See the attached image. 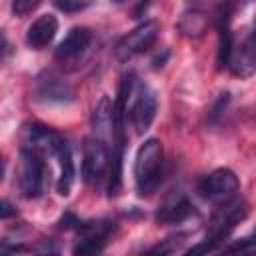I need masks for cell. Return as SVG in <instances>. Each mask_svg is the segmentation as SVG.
I'll list each match as a JSON object with an SVG mask.
<instances>
[{"label":"cell","mask_w":256,"mask_h":256,"mask_svg":"<svg viewBox=\"0 0 256 256\" xmlns=\"http://www.w3.org/2000/svg\"><path fill=\"white\" fill-rule=\"evenodd\" d=\"M64 142L66 140L58 132H54L52 128L42 126V124H30L24 130V146L22 148L34 150L38 154H52V156H56V152L64 146Z\"/></svg>","instance_id":"cell-10"},{"label":"cell","mask_w":256,"mask_h":256,"mask_svg":"<svg viewBox=\"0 0 256 256\" xmlns=\"http://www.w3.org/2000/svg\"><path fill=\"white\" fill-rule=\"evenodd\" d=\"M190 214H192V204L188 202V198L182 192H174L162 202L156 214V220L162 224H178V222H184Z\"/></svg>","instance_id":"cell-14"},{"label":"cell","mask_w":256,"mask_h":256,"mask_svg":"<svg viewBox=\"0 0 256 256\" xmlns=\"http://www.w3.org/2000/svg\"><path fill=\"white\" fill-rule=\"evenodd\" d=\"M110 148L94 136L84 138L82 144V176L88 184L98 186L108 176Z\"/></svg>","instance_id":"cell-3"},{"label":"cell","mask_w":256,"mask_h":256,"mask_svg":"<svg viewBox=\"0 0 256 256\" xmlns=\"http://www.w3.org/2000/svg\"><path fill=\"white\" fill-rule=\"evenodd\" d=\"M156 108H158L156 94L136 78L128 92V98H126V112L130 114V122L136 130V134L148 132L150 124L154 122Z\"/></svg>","instance_id":"cell-2"},{"label":"cell","mask_w":256,"mask_h":256,"mask_svg":"<svg viewBox=\"0 0 256 256\" xmlns=\"http://www.w3.org/2000/svg\"><path fill=\"white\" fill-rule=\"evenodd\" d=\"M4 42H6V40H4V34H0V52H2V48H4Z\"/></svg>","instance_id":"cell-24"},{"label":"cell","mask_w":256,"mask_h":256,"mask_svg":"<svg viewBox=\"0 0 256 256\" xmlns=\"http://www.w3.org/2000/svg\"><path fill=\"white\" fill-rule=\"evenodd\" d=\"M162 144L156 138H148L134 158V184L138 196H150L162 178Z\"/></svg>","instance_id":"cell-1"},{"label":"cell","mask_w":256,"mask_h":256,"mask_svg":"<svg viewBox=\"0 0 256 256\" xmlns=\"http://www.w3.org/2000/svg\"><path fill=\"white\" fill-rule=\"evenodd\" d=\"M158 32H160V26L156 20H146L142 22L140 26H136L132 32H128L116 46V56L120 60H130L132 56L148 50L156 38H158Z\"/></svg>","instance_id":"cell-7"},{"label":"cell","mask_w":256,"mask_h":256,"mask_svg":"<svg viewBox=\"0 0 256 256\" xmlns=\"http://www.w3.org/2000/svg\"><path fill=\"white\" fill-rule=\"evenodd\" d=\"M22 250H24V246H20V244H12L8 240H0V256H16Z\"/></svg>","instance_id":"cell-21"},{"label":"cell","mask_w":256,"mask_h":256,"mask_svg":"<svg viewBox=\"0 0 256 256\" xmlns=\"http://www.w3.org/2000/svg\"><path fill=\"white\" fill-rule=\"evenodd\" d=\"M90 42H92V32L84 26H76L60 40V44L54 50V58L58 62H70L78 58L90 46Z\"/></svg>","instance_id":"cell-11"},{"label":"cell","mask_w":256,"mask_h":256,"mask_svg":"<svg viewBox=\"0 0 256 256\" xmlns=\"http://www.w3.org/2000/svg\"><path fill=\"white\" fill-rule=\"evenodd\" d=\"M54 6L58 8V10H62V12H68V14H72V12H80V10H84V8H88L90 4L88 2H72V0H64V2H54Z\"/></svg>","instance_id":"cell-19"},{"label":"cell","mask_w":256,"mask_h":256,"mask_svg":"<svg viewBox=\"0 0 256 256\" xmlns=\"http://www.w3.org/2000/svg\"><path fill=\"white\" fill-rule=\"evenodd\" d=\"M56 158L60 164V176L56 182V190L60 196H68L74 184V160H72V150L68 142H64V146L56 152Z\"/></svg>","instance_id":"cell-15"},{"label":"cell","mask_w":256,"mask_h":256,"mask_svg":"<svg viewBox=\"0 0 256 256\" xmlns=\"http://www.w3.org/2000/svg\"><path fill=\"white\" fill-rule=\"evenodd\" d=\"M92 130H94V138H98L106 146L112 144V150H122L124 140H120L118 134H116L114 108H112V102H110L108 96H102L98 100V104L94 106V112H92Z\"/></svg>","instance_id":"cell-8"},{"label":"cell","mask_w":256,"mask_h":256,"mask_svg":"<svg viewBox=\"0 0 256 256\" xmlns=\"http://www.w3.org/2000/svg\"><path fill=\"white\" fill-rule=\"evenodd\" d=\"M254 64H256V58H254V36L248 34L240 46H232V52H230V58H228V68L234 76H240V78H248L254 74Z\"/></svg>","instance_id":"cell-12"},{"label":"cell","mask_w":256,"mask_h":256,"mask_svg":"<svg viewBox=\"0 0 256 256\" xmlns=\"http://www.w3.org/2000/svg\"><path fill=\"white\" fill-rule=\"evenodd\" d=\"M80 238L72 246V256H100L112 232L110 222H82Z\"/></svg>","instance_id":"cell-6"},{"label":"cell","mask_w":256,"mask_h":256,"mask_svg":"<svg viewBox=\"0 0 256 256\" xmlns=\"http://www.w3.org/2000/svg\"><path fill=\"white\" fill-rule=\"evenodd\" d=\"M12 216H16V208H14V206H12L8 200L0 198V220L12 218Z\"/></svg>","instance_id":"cell-22"},{"label":"cell","mask_w":256,"mask_h":256,"mask_svg":"<svg viewBox=\"0 0 256 256\" xmlns=\"http://www.w3.org/2000/svg\"><path fill=\"white\" fill-rule=\"evenodd\" d=\"M34 98L38 102H44V104H68L74 100V90L58 74L44 72L42 76L36 78Z\"/></svg>","instance_id":"cell-9"},{"label":"cell","mask_w":256,"mask_h":256,"mask_svg":"<svg viewBox=\"0 0 256 256\" xmlns=\"http://www.w3.org/2000/svg\"><path fill=\"white\" fill-rule=\"evenodd\" d=\"M38 256H58V252L56 250H46V252H40Z\"/></svg>","instance_id":"cell-23"},{"label":"cell","mask_w":256,"mask_h":256,"mask_svg":"<svg viewBox=\"0 0 256 256\" xmlns=\"http://www.w3.org/2000/svg\"><path fill=\"white\" fill-rule=\"evenodd\" d=\"M58 32V20L54 14H42L40 18H36L28 32H26V44L34 50H40L44 46H48L52 42V38Z\"/></svg>","instance_id":"cell-13"},{"label":"cell","mask_w":256,"mask_h":256,"mask_svg":"<svg viewBox=\"0 0 256 256\" xmlns=\"http://www.w3.org/2000/svg\"><path fill=\"white\" fill-rule=\"evenodd\" d=\"M46 166L42 154L22 148L20 150V166H18V188L24 198H38L44 186Z\"/></svg>","instance_id":"cell-4"},{"label":"cell","mask_w":256,"mask_h":256,"mask_svg":"<svg viewBox=\"0 0 256 256\" xmlns=\"http://www.w3.org/2000/svg\"><path fill=\"white\" fill-rule=\"evenodd\" d=\"M180 28H182V32L186 36H198L206 28V16L202 12H198V10L184 12L182 20H180Z\"/></svg>","instance_id":"cell-16"},{"label":"cell","mask_w":256,"mask_h":256,"mask_svg":"<svg viewBox=\"0 0 256 256\" xmlns=\"http://www.w3.org/2000/svg\"><path fill=\"white\" fill-rule=\"evenodd\" d=\"M184 242V234H176V236H168L164 240H160L158 244H154L150 250L144 252V256H170L172 252H176Z\"/></svg>","instance_id":"cell-17"},{"label":"cell","mask_w":256,"mask_h":256,"mask_svg":"<svg viewBox=\"0 0 256 256\" xmlns=\"http://www.w3.org/2000/svg\"><path fill=\"white\" fill-rule=\"evenodd\" d=\"M240 188L238 176L230 168H216L198 182V192L210 202H228Z\"/></svg>","instance_id":"cell-5"},{"label":"cell","mask_w":256,"mask_h":256,"mask_svg":"<svg viewBox=\"0 0 256 256\" xmlns=\"http://www.w3.org/2000/svg\"><path fill=\"white\" fill-rule=\"evenodd\" d=\"M224 240L218 238V236H212V234H206V238L198 244H194L190 250H186L182 256H208V252H212L214 248H218Z\"/></svg>","instance_id":"cell-18"},{"label":"cell","mask_w":256,"mask_h":256,"mask_svg":"<svg viewBox=\"0 0 256 256\" xmlns=\"http://www.w3.org/2000/svg\"><path fill=\"white\" fill-rule=\"evenodd\" d=\"M36 6H38V2H32V0H16L12 4V12H14V16H26Z\"/></svg>","instance_id":"cell-20"}]
</instances>
